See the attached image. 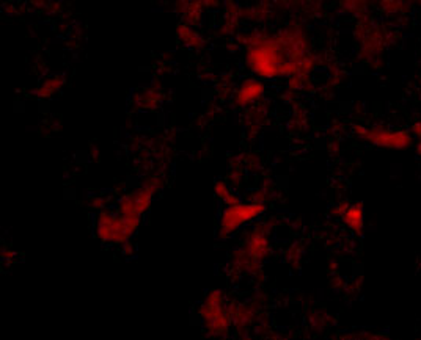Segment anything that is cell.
<instances>
[{
	"mask_svg": "<svg viewBox=\"0 0 421 340\" xmlns=\"http://www.w3.org/2000/svg\"><path fill=\"white\" fill-rule=\"evenodd\" d=\"M365 140L376 146L390 147V149H406L412 145L409 133L393 131H369L365 133Z\"/></svg>",
	"mask_w": 421,
	"mask_h": 340,
	"instance_id": "cell-5",
	"label": "cell"
},
{
	"mask_svg": "<svg viewBox=\"0 0 421 340\" xmlns=\"http://www.w3.org/2000/svg\"><path fill=\"white\" fill-rule=\"evenodd\" d=\"M418 154L421 156V140H420V145H418Z\"/></svg>",
	"mask_w": 421,
	"mask_h": 340,
	"instance_id": "cell-9",
	"label": "cell"
},
{
	"mask_svg": "<svg viewBox=\"0 0 421 340\" xmlns=\"http://www.w3.org/2000/svg\"><path fill=\"white\" fill-rule=\"evenodd\" d=\"M138 224V220L126 218L118 212H101L97 220V232L103 242L120 245L131 239Z\"/></svg>",
	"mask_w": 421,
	"mask_h": 340,
	"instance_id": "cell-1",
	"label": "cell"
},
{
	"mask_svg": "<svg viewBox=\"0 0 421 340\" xmlns=\"http://www.w3.org/2000/svg\"><path fill=\"white\" fill-rule=\"evenodd\" d=\"M344 223L348 224L350 230H354L355 234L363 232V226H365V214L360 205H350L343 214Z\"/></svg>",
	"mask_w": 421,
	"mask_h": 340,
	"instance_id": "cell-6",
	"label": "cell"
},
{
	"mask_svg": "<svg viewBox=\"0 0 421 340\" xmlns=\"http://www.w3.org/2000/svg\"><path fill=\"white\" fill-rule=\"evenodd\" d=\"M261 93H263V85L259 82H247L244 87L239 89L238 99L241 104H250L257 98H259Z\"/></svg>",
	"mask_w": 421,
	"mask_h": 340,
	"instance_id": "cell-7",
	"label": "cell"
},
{
	"mask_svg": "<svg viewBox=\"0 0 421 340\" xmlns=\"http://www.w3.org/2000/svg\"><path fill=\"white\" fill-rule=\"evenodd\" d=\"M264 212L266 205L261 202H238L228 205L220 215V230L227 235L234 234L236 230H239L244 224L257 220Z\"/></svg>",
	"mask_w": 421,
	"mask_h": 340,
	"instance_id": "cell-2",
	"label": "cell"
},
{
	"mask_svg": "<svg viewBox=\"0 0 421 340\" xmlns=\"http://www.w3.org/2000/svg\"><path fill=\"white\" fill-rule=\"evenodd\" d=\"M152 193H155V190L150 187H143L134 191V193L126 195L123 200L118 202L117 212L126 218H132V220L140 221V218L150 209Z\"/></svg>",
	"mask_w": 421,
	"mask_h": 340,
	"instance_id": "cell-4",
	"label": "cell"
},
{
	"mask_svg": "<svg viewBox=\"0 0 421 340\" xmlns=\"http://www.w3.org/2000/svg\"><path fill=\"white\" fill-rule=\"evenodd\" d=\"M200 313L209 332H213V334H223V332L228 331L229 317L219 292H210L208 295L205 303L201 306Z\"/></svg>",
	"mask_w": 421,
	"mask_h": 340,
	"instance_id": "cell-3",
	"label": "cell"
},
{
	"mask_svg": "<svg viewBox=\"0 0 421 340\" xmlns=\"http://www.w3.org/2000/svg\"><path fill=\"white\" fill-rule=\"evenodd\" d=\"M215 189H217V190H215V191H217V195H219V198H222V200L225 201L227 205H233V204H238V202H239L238 198H236V196L233 195V191H231V190H228L223 184H217V185H215Z\"/></svg>",
	"mask_w": 421,
	"mask_h": 340,
	"instance_id": "cell-8",
	"label": "cell"
}]
</instances>
